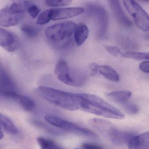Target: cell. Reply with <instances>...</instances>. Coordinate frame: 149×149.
I'll use <instances>...</instances> for the list:
<instances>
[{
    "instance_id": "22",
    "label": "cell",
    "mask_w": 149,
    "mask_h": 149,
    "mask_svg": "<svg viewBox=\"0 0 149 149\" xmlns=\"http://www.w3.org/2000/svg\"><path fill=\"white\" fill-rule=\"evenodd\" d=\"M20 29L25 36L30 38H34L37 36L40 32L39 28L29 24H22Z\"/></svg>"
},
{
    "instance_id": "25",
    "label": "cell",
    "mask_w": 149,
    "mask_h": 149,
    "mask_svg": "<svg viewBox=\"0 0 149 149\" xmlns=\"http://www.w3.org/2000/svg\"><path fill=\"white\" fill-rule=\"evenodd\" d=\"M73 0H45V4L50 7H59L68 6Z\"/></svg>"
},
{
    "instance_id": "21",
    "label": "cell",
    "mask_w": 149,
    "mask_h": 149,
    "mask_svg": "<svg viewBox=\"0 0 149 149\" xmlns=\"http://www.w3.org/2000/svg\"><path fill=\"white\" fill-rule=\"evenodd\" d=\"M120 56L125 58L136 60H149V52H121Z\"/></svg>"
},
{
    "instance_id": "14",
    "label": "cell",
    "mask_w": 149,
    "mask_h": 149,
    "mask_svg": "<svg viewBox=\"0 0 149 149\" xmlns=\"http://www.w3.org/2000/svg\"><path fill=\"white\" fill-rule=\"evenodd\" d=\"M6 98L14 100L17 102L24 110L31 111L36 107V103L33 99L26 95H22L18 93H13L7 95Z\"/></svg>"
},
{
    "instance_id": "9",
    "label": "cell",
    "mask_w": 149,
    "mask_h": 149,
    "mask_svg": "<svg viewBox=\"0 0 149 149\" xmlns=\"http://www.w3.org/2000/svg\"><path fill=\"white\" fill-rule=\"evenodd\" d=\"M24 14L17 13L3 7L0 10V26L9 27L17 25L21 22Z\"/></svg>"
},
{
    "instance_id": "31",
    "label": "cell",
    "mask_w": 149,
    "mask_h": 149,
    "mask_svg": "<svg viewBox=\"0 0 149 149\" xmlns=\"http://www.w3.org/2000/svg\"><path fill=\"white\" fill-rule=\"evenodd\" d=\"M81 147L83 149H102V147L100 145L93 143H83L82 144Z\"/></svg>"
},
{
    "instance_id": "1",
    "label": "cell",
    "mask_w": 149,
    "mask_h": 149,
    "mask_svg": "<svg viewBox=\"0 0 149 149\" xmlns=\"http://www.w3.org/2000/svg\"><path fill=\"white\" fill-rule=\"evenodd\" d=\"M81 98L80 109L98 116L122 120L124 114L99 96L86 93H79Z\"/></svg>"
},
{
    "instance_id": "33",
    "label": "cell",
    "mask_w": 149,
    "mask_h": 149,
    "mask_svg": "<svg viewBox=\"0 0 149 149\" xmlns=\"http://www.w3.org/2000/svg\"><path fill=\"white\" fill-rule=\"evenodd\" d=\"M3 134L2 131L1 130L0 128V139H1L3 137Z\"/></svg>"
},
{
    "instance_id": "27",
    "label": "cell",
    "mask_w": 149,
    "mask_h": 149,
    "mask_svg": "<svg viewBox=\"0 0 149 149\" xmlns=\"http://www.w3.org/2000/svg\"><path fill=\"white\" fill-rule=\"evenodd\" d=\"M105 49L108 53L114 57H118L121 53L120 48L116 46L108 45L105 46Z\"/></svg>"
},
{
    "instance_id": "23",
    "label": "cell",
    "mask_w": 149,
    "mask_h": 149,
    "mask_svg": "<svg viewBox=\"0 0 149 149\" xmlns=\"http://www.w3.org/2000/svg\"><path fill=\"white\" fill-rule=\"evenodd\" d=\"M37 141L41 149H61L52 140L38 137Z\"/></svg>"
},
{
    "instance_id": "15",
    "label": "cell",
    "mask_w": 149,
    "mask_h": 149,
    "mask_svg": "<svg viewBox=\"0 0 149 149\" xmlns=\"http://www.w3.org/2000/svg\"><path fill=\"white\" fill-rule=\"evenodd\" d=\"M3 7L17 13L24 14L33 3L27 0H3Z\"/></svg>"
},
{
    "instance_id": "10",
    "label": "cell",
    "mask_w": 149,
    "mask_h": 149,
    "mask_svg": "<svg viewBox=\"0 0 149 149\" xmlns=\"http://www.w3.org/2000/svg\"><path fill=\"white\" fill-rule=\"evenodd\" d=\"M85 9L80 7L52 9L51 19L53 21L64 20L82 14Z\"/></svg>"
},
{
    "instance_id": "12",
    "label": "cell",
    "mask_w": 149,
    "mask_h": 149,
    "mask_svg": "<svg viewBox=\"0 0 149 149\" xmlns=\"http://www.w3.org/2000/svg\"><path fill=\"white\" fill-rule=\"evenodd\" d=\"M108 1L118 22L124 27H131L133 23L123 11L120 0H108Z\"/></svg>"
},
{
    "instance_id": "11",
    "label": "cell",
    "mask_w": 149,
    "mask_h": 149,
    "mask_svg": "<svg viewBox=\"0 0 149 149\" xmlns=\"http://www.w3.org/2000/svg\"><path fill=\"white\" fill-rule=\"evenodd\" d=\"M12 92L17 93V86L6 69L0 65V93L3 95Z\"/></svg>"
},
{
    "instance_id": "26",
    "label": "cell",
    "mask_w": 149,
    "mask_h": 149,
    "mask_svg": "<svg viewBox=\"0 0 149 149\" xmlns=\"http://www.w3.org/2000/svg\"><path fill=\"white\" fill-rule=\"evenodd\" d=\"M125 111L131 115L136 114L139 112V107L134 103L127 102L122 105Z\"/></svg>"
},
{
    "instance_id": "17",
    "label": "cell",
    "mask_w": 149,
    "mask_h": 149,
    "mask_svg": "<svg viewBox=\"0 0 149 149\" xmlns=\"http://www.w3.org/2000/svg\"><path fill=\"white\" fill-rule=\"evenodd\" d=\"M106 96L112 101L122 105L128 102L132 93L129 90H121L107 93Z\"/></svg>"
},
{
    "instance_id": "16",
    "label": "cell",
    "mask_w": 149,
    "mask_h": 149,
    "mask_svg": "<svg viewBox=\"0 0 149 149\" xmlns=\"http://www.w3.org/2000/svg\"><path fill=\"white\" fill-rule=\"evenodd\" d=\"M129 149H149V132L134 136L128 143Z\"/></svg>"
},
{
    "instance_id": "18",
    "label": "cell",
    "mask_w": 149,
    "mask_h": 149,
    "mask_svg": "<svg viewBox=\"0 0 149 149\" xmlns=\"http://www.w3.org/2000/svg\"><path fill=\"white\" fill-rule=\"evenodd\" d=\"M89 29L85 24L79 23L77 25L74 33V40L77 46L82 45L88 38Z\"/></svg>"
},
{
    "instance_id": "2",
    "label": "cell",
    "mask_w": 149,
    "mask_h": 149,
    "mask_svg": "<svg viewBox=\"0 0 149 149\" xmlns=\"http://www.w3.org/2000/svg\"><path fill=\"white\" fill-rule=\"evenodd\" d=\"M38 91L45 100L56 107L69 111L80 109L82 100L79 93L65 92L45 86L39 87Z\"/></svg>"
},
{
    "instance_id": "19",
    "label": "cell",
    "mask_w": 149,
    "mask_h": 149,
    "mask_svg": "<svg viewBox=\"0 0 149 149\" xmlns=\"http://www.w3.org/2000/svg\"><path fill=\"white\" fill-rule=\"evenodd\" d=\"M99 72L100 74L110 81L113 82L120 81V77L119 74L113 68L109 65H99Z\"/></svg>"
},
{
    "instance_id": "28",
    "label": "cell",
    "mask_w": 149,
    "mask_h": 149,
    "mask_svg": "<svg viewBox=\"0 0 149 149\" xmlns=\"http://www.w3.org/2000/svg\"><path fill=\"white\" fill-rule=\"evenodd\" d=\"M28 12L32 18H36L40 12V9L35 4H32L28 10Z\"/></svg>"
},
{
    "instance_id": "24",
    "label": "cell",
    "mask_w": 149,
    "mask_h": 149,
    "mask_svg": "<svg viewBox=\"0 0 149 149\" xmlns=\"http://www.w3.org/2000/svg\"><path fill=\"white\" fill-rule=\"evenodd\" d=\"M51 11L52 9H51L46 10L41 13L37 20V24L42 25L48 23L52 20Z\"/></svg>"
},
{
    "instance_id": "34",
    "label": "cell",
    "mask_w": 149,
    "mask_h": 149,
    "mask_svg": "<svg viewBox=\"0 0 149 149\" xmlns=\"http://www.w3.org/2000/svg\"><path fill=\"white\" fill-rule=\"evenodd\" d=\"M142 1H144L148 2H149V0H142Z\"/></svg>"
},
{
    "instance_id": "7",
    "label": "cell",
    "mask_w": 149,
    "mask_h": 149,
    "mask_svg": "<svg viewBox=\"0 0 149 149\" xmlns=\"http://www.w3.org/2000/svg\"><path fill=\"white\" fill-rule=\"evenodd\" d=\"M127 12L132 16L138 29L144 32L149 31V15L134 0H122Z\"/></svg>"
},
{
    "instance_id": "30",
    "label": "cell",
    "mask_w": 149,
    "mask_h": 149,
    "mask_svg": "<svg viewBox=\"0 0 149 149\" xmlns=\"http://www.w3.org/2000/svg\"><path fill=\"white\" fill-rule=\"evenodd\" d=\"M99 65H100L96 63H92L90 64L89 68L92 75L97 76L100 74L99 72Z\"/></svg>"
},
{
    "instance_id": "4",
    "label": "cell",
    "mask_w": 149,
    "mask_h": 149,
    "mask_svg": "<svg viewBox=\"0 0 149 149\" xmlns=\"http://www.w3.org/2000/svg\"><path fill=\"white\" fill-rule=\"evenodd\" d=\"M54 73L58 80L72 86H81L86 80V76L83 72L78 70H72L64 59H60L57 62Z\"/></svg>"
},
{
    "instance_id": "8",
    "label": "cell",
    "mask_w": 149,
    "mask_h": 149,
    "mask_svg": "<svg viewBox=\"0 0 149 149\" xmlns=\"http://www.w3.org/2000/svg\"><path fill=\"white\" fill-rule=\"evenodd\" d=\"M20 46V40L15 34L0 28V46L9 52L17 50Z\"/></svg>"
},
{
    "instance_id": "5",
    "label": "cell",
    "mask_w": 149,
    "mask_h": 149,
    "mask_svg": "<svg viewBox=\"0 0 149 149\" xmlns=\"http://www.w3.org/2000/svg\"><path fill=\"white\" fill-rule=\"evenodd\" d=\"M44 118L45 120L49 124L66 132L91 139L98 138L97 135L91 130L81 127L71 122L64 120L58 116L46 115L45 116Z\"/></svg>"
},
{
    "instance_id": "20",
    "label": "cell",
    "mask_w": 149,
    "mask_h": 149,
    "mask_svg": "<svg viewBox=\"0 0 149 149\" xmlns=\"http://www.w3.org/2000/svg\"><path fill=\"white\" fill-rule=\"evenodd\" d=\"M0 128L12 134H16L18 133L17 128L13 122L6 116L0 113Z\"/></svg>"
},
{
    "instance_id": "6",
    "label": "cell",
    "mask_w": 149,
    "mask_h": 149,
    "mask_svg": "<svg viewBox=\"0 0 149 149\" xmlns=\"http://www.w3.org/2000/svg\"><path fill=\"white\" fill-rule=\"evenodd\" d=\"M87 14L96 20L97 24V37H105L108 29L109 18L107 10L102 6L95 3H88L86 5Z\"/></svg>"
},
{
    "instance_id": "29",
    "label": "cell",
    "mask_w": 149,
    "mask_h": 149,
    "mask_svg": "<svg viewBox=\"0 0 149 149\" xmlns=\"http://www.w3.org/2000/svg\"><path fill=\"white\" fill-rule=\"evenodd\" d=\"M120 40L122 44L125 46L124 47L127 48H135L136 46V43L129 38L124 37Z\"/></svg>"
},
{
    "instance_id": "32",
    "label": "cell",
    "mask_w": 149,
    "mask_h": 149,
    "mask_svg": "<svg viewBox=\"0 0 149 149\" xmlns=\"http://www.w3.org/2000/svg\"><path fill=\"white\" fill-rule=\"evenodd\" d=\"M140 70L145 73H149V61H144L140 65Z\"/></svg>"
},
{
    "instance_id": "3",
    "label": "cell",
    "mask_w": 149,
    "mask_h": 149,
    "mask_svg": "<svg viewBox=\"0 0 149 149\" xmlns=\"http://www.w3.org/2000/svg\"><path fill=\"white\" fill-rule=\"evenodd\" d=\"M76 26L75 23L71 21L58 23L48 27L45 31V36L55 47L66 48L72 45V35Z\"/></svg>"
},
{
    "instance_id": "13",
    "label": "cell",
    "mask_w": 149,
    "mask_h": 149,
    "mask_svg": "<svg viewBox=\"0 0 149 149\" xmlns=\"http://www.w3.org/2000/svg\"><path fill=\"white\" fill-rule=\"evenodd\" d=\"M108 136L111 141L116 145L128 143L134 136L131 132L121 131L115 128H109L107 131Z\"/></svg>"
},
{
    "instance_id": "35",
    "label": "cell",
    "mask_w": 149,
    "mask_h": 149,
    "mask_svg": "<svg viewBox=\"0 0 149 149\" xmlns=\"http://www.w3.org/2000/svg\"></svg>"
}]
</instances>
